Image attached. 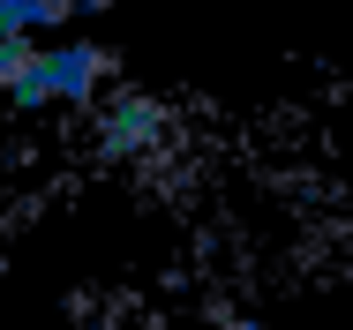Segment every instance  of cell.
I'll return each mask as SVG.
<instances>
[{"label":"cell","mask_w":353,"mask_h":330,"mask_svg":"<svg viewBox=\"0 0 353 330\" xmlns=\"http://www.w3.org/2000/svg\"><path fill=\"white\" fill-rule=\"evenodd\" d=\"M150 135H158V105H143V98H113L105 121H98V143L105 150H143Z\"/></svg>","instance_id":"2"},{"label":"cell","mask_w":353,"mask_h":330,"mask_svg":"<svg viewBox=\"0 0 353 330\" xmlns=\"http://www.w3.org/2000/svg\"><path fill=\"white\" fill-rule=\"evenodd\" d=\"M98 83H105V53H98V45H83V38H38L30 61L15 68L8 98H15L23 113H46V105H83V98H98Z\"/></svg>","instance_id":"1"}]
</instances>
